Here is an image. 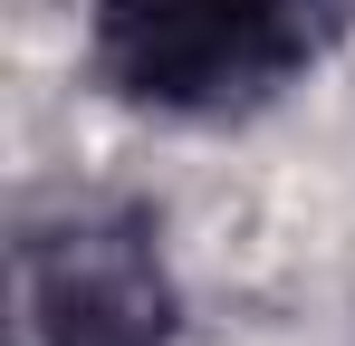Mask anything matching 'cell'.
Returning a JSON list of instances; mask_svg holds the SVG:
<instances>
[{"label": "cell", "instance_id": "1", "mask_svg": "<svg viewBox=\"0 0 355 346\" xmlns=\"http://www.w3.org/2000/svg\"><path fill=\"white\" fill-rule=\"evenodd\" d=\"M346 0H106L96 58L135 106L240 115L336 49Z\"/></svg>", "mask_w": 355, "mask_h": 346}, {"label": "cell", "instance_id": "2", "mask_svg": "<svg viewBox=\"0 0 355 346\" xmlns=\"http://www.w3.org/2000/svg\"><path fill=\"white\" fill-rule=\"evenodd\" d=\"M173 288L135 222H67L19 250V346H164Z\"/></svg>", "mask_w": 355, "mask_h": 346}]
</instances>
